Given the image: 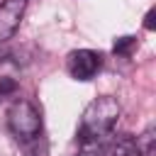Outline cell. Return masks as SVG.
<instances>
[{
	"label": "cell",
	"instance_id": "obj_6",
	"mask_svg": "<svg viewBox=\"0 0 156 156\" xmlns=\"http://www.w3.org/2000/svg\"><path fill=\"white\" fill-rule=\"evenodd\" d=\"M136 49V37H117L115 44H112V51L117 56H132V51Z\"/></svg>",
	"mask_w": 156,
	"mask_h": 156
},
{
	"label": "cell",
	"instance_id": "obj_8",
	"mask_svg": "<svg viewBox=\"0 0 156 156\" xmlns=\"http://www.w3.org/2000/svg\"><path fill=\"white\" fill-rule=\"evenodd\" d=\"M144 27H146L149 32H154V29H156V10H154V7L146 12V17H144Z\"/></svg>",
	"mask_w": 156,
	"mask_h": 156
},
{
	"label": "cell",
	"instance_id": "obj_4",
	"mask_svg": "<svg viewBox=\"0 0 156 156\" xmlns=\"http://www.w3.org/2000/svg\"><path fill=\"white\" fill-rule=\"evenodd\" d=\"M27 10V0H5L0 2V41H7L15 37L22 17Z\"/></svg>",
	"mask_w": 156,
	"mask_h": 156
},
{
	"label": "cell",
	"instance_id": "obj_5",
	"mask_svg": "<svg viewBox=\"0 0 156 156\" xmlns=\"http://www.w3.org/2000/svg\"><path fill=\"white\" fill-rule=\"evenodd\" d=\"M156 154V132L154 127H146V132L136 139V156H154Z\"/></svg>",
	"mask_w": 156,
	"mask_h": 156
},
{
	"label": "cell",
	"instance_id": "obj_9",
	"mask_svg": "<svg viewBox=\"0 0 156 156\" xmlns=\"http://www.w3.org/2000/svg\"><path fill=\"white\" fill-rule=\"evenodd\" d=\"M78 156H100V151H98V146L93 144V146H85V149H83Z\"/></svg>",
	"mask_w": 156,
	"mask_h": 156
},
{
	"label": "cell",
	"instance_id": "obj_1",
	"mask_svg": "<svg viewBox=\"0 0 156 156\" xmlns=\"http://www.w3.org/2000/svg\"><path fill=\"white\" fill-rule=\"evenodd\" d=\"M119 112H122V107L112 95L95 98L83 110V117L78 124V141L83 146H93V144L102 141L105 136H110L119 119Z\"/></svg>",
	"mask_w": 156,
	"mask_h": 156
},
{
	"label": "cell",
	"instance_id": "obj_2",
	"mask_svg": "<svg viewBox=\"0 0 156 156\" xmlns=\"http://www.w3.org/2000/svg\"><path fill=\"white\" fill-rule=\"evenodd\" d=\"M7 127L12 136L22 144L37 141L41 136V112L32 100H15L7 110Z\"/></svg>",
	"mask_w": 156,
	"mask_h": 156
},
{
	"label": "cell",
	"instance_id": "obj_3",
	"mask_svg": "<svg viewBox=\"0 0 156 156\" xmlns=\"http://www.w3.org/2000/svg\"><path fill=\"white\" fill-rule=\"evenodd\" d=\"M102 68V54L93 51V49H76L68 54L66 58V71L73 80H93L98 76V71Z\"/></svg>",
	"mask_w": 156,
	"mask_h": 156
},
{
	"label": "cell",
	"instance_id": "obj_7",
	"mask_svg": "<svg viewBox=\"0 0 156 156\" xmlns=\"http://www.w3.org/2000/svg\"><path fill=\"white\" fill-rule=\"evenodd\" d=\"M15 90H17V78L10 76V73H0V100L12 95Z\"/></svg>",
	"mask_w": 156,
	"mask_h": 156
}]
</instances>
